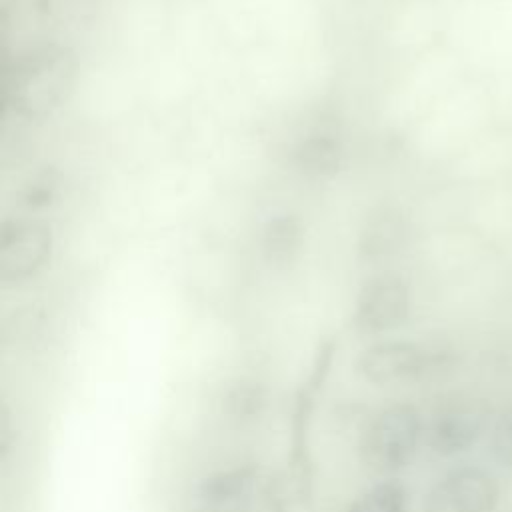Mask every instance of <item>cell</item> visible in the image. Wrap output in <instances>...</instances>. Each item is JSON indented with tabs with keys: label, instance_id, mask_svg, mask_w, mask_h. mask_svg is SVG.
<instances>
[{
	"label": "cell",
	"instance_id": "6da1fadb",
	"mask_svg": "<svg viewBox=\"0 0 512 512\" xmlns=\"http://www.w3.org/2000/svg\"><path fill=\"white\" fill-rule=\"evenodd\" d=\"M78 78L76 52L56 40H40L18 52L4 84V102L24 120L54 114L74 92Z\"/></svg>",
	"mask_w": 512,
	"mask_h": 512
},
{
	"label": "cell",
	"instance_id": "7a4b0ae2",
	"mask_svg": "<svg viewBox=\"0 0 512 512\" xmlns=\"http://www.w3.org/2000/svg\"><path fill=\"white\" fill-rule=\"evenodd\" d=\"M426 418L410 402H392L376 410L360 430L358 456L382 476L408 468L424 444Z\"/></svg>",
	"mask_w": 512,
	"mask_h": 512
},
{
	"label": "cell",
	"instance_id": "3957f363",
	"mask_svg": "<svg viewBox=\"0 0 512 512\" xmlns=\"http://www.w3.org/2000/svg\"><path fill=\"white\" fill-rule=\"evenodd\" d=\"M450 364V354L428 342L378 338L360 350L354 372L374 386H408L434 378Z\"/></svg>",
	"mask_w": 512,
	"mask_h": 512
},
{
	"label": "cell",
	"instance_id": "277c9868",
	"mask_svg": "<svg viewBox=\"0 0 512 512\" xmlns=\"http://www.w3.org/2000/svg\"><path fill=\"white\" fill-rule=\"evenodd\" d=\"M54 234L46 220L30 214L10 216L0 224V282L22 286L50 264Z\"/></svg>",
	"mask_w": 512,
	"mask_h": 512
},
{
	"label": "cell",
	"instance_id": "5b68a950",
	"mask_svg": "<svg viewBox=\"0 0 512 512\" xmlns=\"http://www.w3.org/2000/svg\"><path fill=\"white\" fill-rule=\"evenodd\" d=\"M264 488V472L256 464L218 468L192 486L184 512H258Z\"/></svg>",
	"mask_w": 512,
	"mask_h": 512
},
{
	"label": "cell",
	"instance_id": "8992f818",
	"mask_svg": "<svg viewBox=\"0 0 512 512\" xmlns=\"http://www.w3.org/2000/svg\"><path fill=\"white\" fill-rule=\"evenodd\" d=\"M492 406L486 398L454 396L438 404L424 430V444L430 452L450 458L470 450L488 430Z\"/></svg>",
	"mask_w": 512,
	"mask_h": 512
},
{
	"label": "cell",
	"instance_id": "52a82bcc",
	"mask_svg": "<svg viewBox=\"0 0 512 512\" xmlns=\"http://www.w3.org/2000/svg\"><path fill=\"white\" fill-rule=\"evenodd\" d=\"M412 308V294L408 282L392 272H380L360 286L354 308L352 328L364 338H382L400 328Z\"/></svg>",
	"mask_w": 512,
	"mask_h": 512
},
{
	"label": "cell",
	"instance_id": "ba28073f",
	"mask_svg": "<svg viewBox=\"0 0 512 512\" xmlns=\"http://www.w3.org/2000/svg\"><path fill=\"white\" fill-rule=\"evenodd\" d=\"M498 480L482 468L460 466L446 472L426 494L424 512H494Z\"/></svg>",
	"mask_w": 512,
	"mask_h": 512
},
{
	"label": "cell",
	"instance_id": "9c48e42d",
	"mask_svg": "<svg viewBox=\"0 0 512 512\" xmlns=\"http://www.w3.org/2000/svg\"><path fill=\"white\" fill-rule=\"evenodd\" d=\"M304 246V224L294 212H278L266 220L260 250L270 266L292 264Z\"/></svg>",
	"mask_w": 512,
	"mask_h": 512
},
{
	"label": "cell",
	"instance_id": "30bf717a",
	"mask_svg": "<svg viewBox=\"0 0 512 512\" xmlns=\"http://www.w3.org/2000/svg\"><path fill=\"white\" fill-rule=\"evenodd\" d=\"M34 18L52 32H82L98 18L102 0H30Z\"/></svg>",
	"mask_w": 512,
	"mask_h": 512
},
{
	"label": "cell",
	"instance_id": "8fae6325",
	"mask_svg": "<svg viewBox=\"0 0 512 512\" xmlns=\"http://www.w3.org/2000/svg\"><path fill=\"white\" fill-rule=\"evenodd\" d=\"M342 162V144L332 134H312L296 148V166L308 178H332L342 168Z\"/></svg>",
	"mask_w": 512,
	"mask_h": 512
},
{
	"label": "cell",
	"instance_id": "7c38bea8",
	"mask_svg": "<svg viewBox=\"0 0 512 512\" xmlns=\"http://www.w3.org/2000/svg\"><path fill=\"white\" fill-rule=\"evenodd\" d=\"M410 494L396 478H386L362 490L342 512H408Z\"/></svg>",
	"mask_w": 512,
	"mask_h": 512
},
{
	"label": "cell",
	"instance_id": "4fadbf2b",
	"mask_svg": "<svg viewBox=\"0 0 512 512\" xmlns=\"http://www.w3.org/2000/svg\"><path fill=\"white\" fill-rule=\"evenodd\" d=\"M398 224L388 212L374 214L366 220L360 238H358V252L366 262H378L394 252L398 240Z\"/></svg>",
	"mask_w": 512,
	"mask_h": 512
},
{
	"label": "cell",
	"instance_id": "5bb4252c",
	"mask_svg": "<svg viewBox=\"0 0 512 512\" xmlns=\"http://www.w3.org/2000/svg\"><path fill=\"white\" fill-rule=\"evenodd\" d=\"M492 452L504 466H512V406L506 408L492 430Z\"/></svg>",
	"mask_w": 512,
	"mask_h": 512
},
{
	"label": "cell",
	"instance_id": "9a60e30c",
	"mask_svg": "<svg viewBox=\"0 0 512 512\" xmlns=\"http://www.w3.org/2000/svg\"><path fill=\"white\" fill-rule=\"evenodd\" d=\"M226 404L230 408V414L236 418L252 416L254 412H258V408L262 404V394L258 392V388H254L246 382H240L226 396Z\"/></svg>",
	"mask_w": 512,
	"mask_h": 512
},
{
	"label": "cell",
	"instance_id": "2e32d148",
	"mask_svg": "<svg viewBox=\"0 0 512 512\" xmlns=\"http://www.w3.org/2000/svg\"><path fill=\"white\" fill-rule=\"evenodd\" d=\"M54 196H56V180L48 174H42L36 180H32V184L26 186L24 204L30 210H40V208H46L48 204H52Z\"/></svg>",
	"mask_w": 512,
	"mask_h": 512
}]
</instances>
